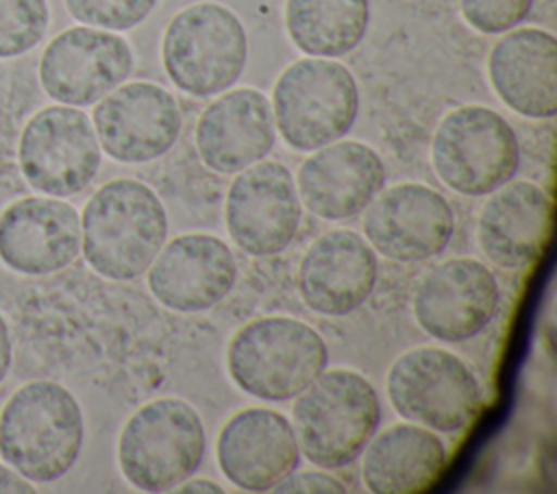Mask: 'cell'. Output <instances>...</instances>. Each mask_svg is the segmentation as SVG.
Segmentation results:
<instances>
[{"mask_svg": "<svg viewBox=\"0 0 557 494\" xmlns=\"http://www.w3.org/2000/svg\"><path fill=\"white\" fill-rule=\"evenodd\" d=\"M83 442V409L57 381H28L0 409V457L30 483L65 477L78 461Z\"/></svg>", "mask_w": 557, "mask_h": 494, "instance_id": "1", "label": "cell"}, {"mask_svg": "<svg viewBox=\"0 0 557 494\" xmlns=\"http://www.w3.org/2000/svg\"><path fill=\"white\" fill-rule=\"evenodd\" d=\"M168 239L161 198L137 178L100 185L81 213V252L109 281H135Z\"/></svg>", "mask_w": 557, "mask_h": 494, "instance_id": "2", "label": "cell"}, {"mask_svg": "<svg viewBox=\"0 0 557 494\" xmlns=\"http://www.w3.org/2000/svg\"><path fill=\"white\" fill-rule=\"evenodd\" d=\"M294 433L300 455L337 470L352 464L381 424L374 385L357 370L324 368L294 398Z\"/></svg>", "mask_w": 557, "mask_h": 494, "instance_id": "3", "label": "cell"}, {"mask_svg": "<svg viewBox=\"0 0 557 494\" xmlns=\"http://www.w3.org/2000/svg\"><path fill=\"white\" fill-rule=\"evenodd\" d=\"M329 366L324 337L292 316H261L239 326L226 348V370L248 396L296 398Z\"/></svg>", "mask_w": 557, "mask_h": 494, "instance_id": "4", "label": "cell"}, {"mask_svg": "<svg viewBox=\"0 0 557 494\" xmlns=\"http://www.w3.org/2000/svg\"><path fill=\"white\" fill-rule=\"evenodd\" d=\"M205 450L200 413L178 396H159L124 422L117 437V466L135 490L170 492L194 477Z\"/></svg>", "mask_w": 557, "mask_h": 494, "instance_id": "5", "label": "cell"}, {"mask_svg": "<svg viewBox=\"0 0 557 494\" xmlns=\"http://www.w3.org/2000/svg\"><path fill=\"white\" fill-rule=\"evenodd\" d=\"M274 126L283 141L302 152L342 139L359 113V87L352 72L326 57H307L287 65L272 89Z\"/></svg>", "mask_w": 557, "mask_h": 494, "instance_id": "6", "label": "cell"}, {"mask_svg": "<svg viewBox=\"0 0 557 494\" xmlns=\"http://www.w3.org/2000/svg\"><path fill=\"white\" fill-rule=\"evenodd\" d=\"M248 39L239 17L218 2L181 9L165 26L161 61L168 78L185 94L209 98L242 76Z\"/></svg>", "mask_w": 557, "mask_h": 494, "instance_id": "7", "label": "cell"}, {"mask_svg": "<svg viewBox=\"0 0 557 494\" xmlns=\"http://www.w3.org/2000/svg\"><path fill=\"white\" fill-rule=\"evenodd\" d=\"M385 392L400 418L437 433L463 431L483 407V392L470 366L440 346L403 353L387 370Z\"/></svg>", "mask_w": 557, "mask_h": 494, "instance_id": "8", "label": "cell"}, {"mask_svg": "<svg viewBox=\"0 0 557 494\" xmlns=\"http://www.w3.org/2000/svg\"><path fill=\"white\" fill-rule=\"evenodd\" d=\"M437 178L461 196H487L520 168V144L511 124L483 104L448 111L431 139Z\"/></svg>", "mask_w": 557, "mask_h": 494, "instance_id": "9", "label": "cell"}, {"mask_svg": "<svg viewBox=\"0 0 557 494\" xmlns=\"http://www.w3.org/2000/svg\"><path fill=\"white\" fill-rule=\"evenodd\" d=\"M100 144L91 120L70 104L37 111L22 128L17 161L26 183L54 198L85 192L100 168Z\"/></svg>", "mask_w": 557, "mask_h": 494, "instance_id": "10", "label": "cell"}, {"mask_svg": "<svg viewBox=\"0 0 557 494\" xmlns=\"http://www.w3.org/2000/svg\"><path fill=\"white\" fill-rule=\"evenodd\" d=\"M302 205L292 172L278 161H257L233 178L224 220L233 244L252 255L283 252L298 235Z\"/></svg>", "mask_w": 557, "mask_h": 494, "instance_id": "11", "label": "cell"}, {"mask_svg": "<svg viewBox=\"0 0 557 494\" xmlns=\"http://www.w3.org/2000/svg\"><path fill=\"white\" fill-rule=\"evenodd\" d=\"M361 213L366 242L376 255L398 263H418L440 255L455 233L450 202L424 183L385 187Z\"/></svg>", "mask_w": 557, "mask_h": 494, "instance_id": "12", "label": "cell"}, {"mask_svg": "<svg viewBox=\"0 0 557 494\" xmlns=\"http://www.w3.org/2000/svg\"><path fill=\"white\" fill-rule=\"evenodd\" d=\"M500 287L492 270L472 257L433 265L416 285L411 309L418 326L437 342H466L494 320Z\"/></svg>", "mask_w": 557, "mask_h": 494, "instance_id": "13", "label": "cell"}, {"mask_svg": "<svg viewBox=\"0 0 557 494\" xmlns=\"http://www.w3.org/2000/svg\"><path fill=\"white\" fill-rule=\"evenodd\" d=\"M91 126L107 157L120 163H148L176 144L183 115L165 87L133 81L117 85L94 104Z\"/></svg>", "mask_w": 557, "mask_h": 494, "instance_id": "14", "label": "cell"}, {"mask_svg": "<svg viewBox=\"0 0 557 494\" xmlns=\"http://www.w3.org/2000/svg\"><path fill=\"white\" fill-rule=\"evenodd\" d=\"M133 72V52L124 37L72 26L48 41L39 59V83L59 104H96Z\"/></svg>", "mask_w": 557, "mask_h": 494, "instance_id": "15", "label": "cell"}, {"mask_svg": "<svg viewBox=\"0 0 557 494\" xmlns=\"http://www.w3.org/2000/svg\"><path fill=\"white\" fill-rule=\"evenodd\" d=\"M237 281V261L224 239L183 233L165 242L146 270L150 294L176 313H200L224 300Z\"/></svg>", "mask_w": 557, "mask_h": 494, "instance_id": "16", "label": "cell"}, {"mask_svg": "<svg viewBox=\"0 0 557 494\" xmlns=\"http://www.w3.org/2000/svg\"><path fill=\"white\" fill-rule=\"evenodd\" d=\"M376 276L379 257L366 237L350 229H333L315 237L302 252L296 287L311 311L342 318L370 298Z\"/></svg>", "mask_w": 557, "mask_h": 494, "instance_id": "17", "label": "cell"}, {"mask_svg": "<svg viewBox=\"0 0 557 494\" xmlns=\"http://www.w3.org/2000/svg\"><path fill=\"white\" fill-rule=\"evenodd\" d=\"M81 252V215L54 196H24L0 211V261L24 276L65 270Z\"/></svg>", "mask_w": 557, "mask_h": 494, "instance_id": "18", "label": "cell"}, {"mask_svg": "<svg viewBox=\"0 0 557 494\" xmlns=\"http://www.w3.org/2000/svg\"><path fill=\"white\" fill-rule=\"evenodd\" d=\"M215 459L228 483L244 492H272L300 466L292 422L265 407L233 413L215 440Z\"/></svg>", "mask_w": 557, "mask_h": 494, "instance_id": "19", "label": "cell"}, {"mask_svg": "<svg viewBox=\"0 0 557 494\" xmlns=\"http://www.w3.org/2000/svg\"><path fill=\"white\" fill-rule=\"evenodd\" d=\"M385 187L379 152L355 139H337L300 163L296 192L300 205L322 220H348L361 213Z\"/></svg>", "mask_w": 557, "mask_h": 494, "instance_id": "20", "label": "cell"}, {"mask_svg": "<svg viewBox=\"0 0 557 494\" xmlns=\"http://www.w3.org/2000/svg\"><path fill=\"white\" fill-rule=\"evenodd\" d=\"M200 161L218 174H237L261 161L274 146L276 126L270 100L252 87L226 89L196 122Z\"/></svg>", "mask_w": 557, "mask_h": 494, "instance_id": "21", "label": "cell"}, {"mask_svg": "<svg viewBox=\"0 0 557 494\" xmlns=\"http://www.w3.org/2000/svg\"><path fill=\"white\" fill-rule=\"evenodd\" d=\"M550 226V196L531 181H507L483 205L476 242L490 263L503 270H522L542 255Z\"/></svg>", "mask_w": 557, "mask_h": 494, "instance_id": "22", "label": "cell"}, {"mask_svg": "<svg viewBox=\"0 0 557 494\" xmlns=\"http://www.w3.org/2000/svg\"><path fill=\"white\" fill-rule=\"evenodd\" d=\"M487 76L511 111L533 120L557 113V39L548 30H507L490 50Z\"/></svg>", "mask_w": 557, "mask_h": 494, "instance_id": "23", "label": "cell"}, {"mask_svg": "<svg viewBox=\"0 0 557 494\" xmlns=\"http://www.w3.org/2000/svg\"><path fill=\"white\" fill-rule=\"evenodd\" d=\"M361 455V479L374 494L424 492L440 479L448 457L435 431L413 422L376 429Z\"/></svg>", "mask_w": 557, "mask_h": 494, "instance_id": "24", "label": "cell"}, {"mask_svg": "<svg viewBox=\"0 0 557 494\" xmlns=\"http://www.w3.org/2000/svg\"><path fill=\"white\" fill-rule=\"evenodd\" d=\"M370 24V0H285V28L307 57L335 59L355 50Z\"/></svg>", "mask_w": 557, "mask_h": 494, "instance_id": "25", "label": "cell"}, {"mask_svg": "<svg viewBox=\"0 0 557 494\" xmlns=\"http://www.w3.org/2000/svg\"><path fill=\"white\" fill-rule=\"evenodd\" d=\"M50 22L48 0H0V59L33 50Z\"/></svg>", "mask_w": 557, "mask_h": 494, "instance_id": "26", "label": "cell"}, {"mask_svg": "<svg viewBox=\"0 0 557 494\" xmlns=\"http://www.w3.org/2000/svg\"><path fill=\"white\" fill-rule=\"evenodd\" d=\"M67 13L94 28L102 30H128L137 24H141L152 9L157 7V0H63Z\"/></svg>", "mask_w": 557, "mask_h": 494, "instance_id": "27", "label": "cell"}, {"mask_svg": "<svg viewBox=\"0 0 557 494\" xmlns=\"http://www.w3.org/2000/svg\"><path fill=\"white\" fill-rule=\"evenodd\" d=\"M533 0H459L463 20L483 35L516 28L531 11Z\"/></svg>", "mask_w": 557, "mask_h": 494, "instance_id": "28", "label": "cell"}, {"mask_svg": "<svg viewBox=\"0 0 557 494\" xmlns=\"http://www.w3.org/2000/svg\"><path fill=\"white\" fill-rule=\"evenodd\" d=\"M272 492H278V494H344L346 487L344 483L333 477L331 472H326L324 468H311V470H292L283 481H278Z\"/></svg>", "mask_w": 557, "mask_h": 494, "instance_id": "29", "label": "cell"}, {"mask_svg": "<svg viewBox=\"0 0 557 494\" xmlns=\"http://www.w3.org/2000/svg\"><path fill=\"white\" fill-rule=\"evenodd\" d=\"M35 487L17 470L0 464V494H33Z\"/></svg>", "mask_w": 557, "mask_h": 494, "instance_id": "30", "label": "cell"}, {"mask_svg": "<svg viewBox=\"0 0 557 494\" xmlns=\"http://www.w3.org/2000/svg\"><path fill=\"white\" fill-rule=\"evenodd\" d=\"M11 363H13V337H11L9 322L0 313V385L7 379V374L11 370Z\"/></svg>", "mask_w": 557, "mask_h": 494, "instance_id": "31", "label": "cell"}, {"mask_svg": "<svg viewBox=\"0 0 557 494\" xmlns=\"http://www.w3.org/2000/svg\"><path fill=\"white\" fill-rule=\"evenodd\" d=\"M174 492H178V494H224V490L215 481H211V479H194V477H189L183 483H178L174 487Z\"/></svg>", "mask_w": 557, "mask_h": 494, "instance_id": "32", "label": "cell"}]
</instances>
